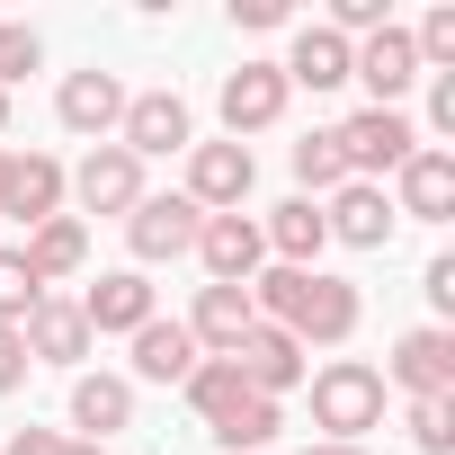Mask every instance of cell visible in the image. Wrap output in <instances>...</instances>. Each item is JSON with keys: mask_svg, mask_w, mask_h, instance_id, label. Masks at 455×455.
<instances>
[{"mask_svg": "<svg viewBox=\"0 0 455 455\" xmlns=\"http://www.w3.org/2000/svg\"><path fill=\"white\" fill-rule=\"evenodd\" d=\"M251 304H259V322H277L295 348H348L357 322H366L357 286L331 277V268H259V277H251Z\"/></svg>", "mask_w": 455, "mask_h": 455, "instance_id": "cell-1", "label": "cell"}, {"mask_svg": "<svg viewBox=\"0 0 455 455\" xmlns=\"http://www.w3.org/2000/svg\"><path fill=\"white\" fill-rule=\"evenodd\" d=\"M313 428H322L331 446H357L366 428H384V375H375L366 357H331V366L313 375Z\"/></svg>", "mask_w": 455, "mask_h": 455, "instance_id": "cell-2", "label": "cell"}, {"mask_svg": "<svg viewBox=\"0 0 455 455\" xmlns=\"http://www.w3.org/2000/svg\"><path fill=\"white\" fill-rule=\"evenodd\" d=\"M331 143H339V161H348V179H393L411 152H419V125L402 116V108H357L348 125H331Z\"/></svg>", "mask_w": 455, "mask_h": 455, "instance_id": "cell-3", "label": "cell"}, {"mask_svg": "<svg viewBox=\"0 0 455 455\" xmlns=\"http://www.w3.org/2000/svg\"><path fill=\"white\" fill-rule=\"evenodd\" d=\"M63 196H72L81 223H90V214H134L152 188H143V161H134L125 143H90V152L63 170Z\"/></svg>", "mask_w": 455, "mask_h": 455, "instance_id": "cell-4", "label": "cell"}, {"mask_svg": "<svg viewBox=\"0 0 455 455\" xmlns=\"http://www.w3.org/2000/svg\"><path fill=\"white\" fill-rule=\"evenodd\" d=\"M393 393H411V402H455V331L446 322H419V331H402L393 339V357L375 366Z\"/></svg>", "mask_w": 455, "mask_h": 455, "instance_id": "cell-5", "label": "cell"}, {"mask_svg": "<svg viewBox=\"0 0 455 455\" xmlns=\"http://www.w3.org/2000/svg\"><path fill=\"white\" fill-rule=\"evenodd\" d=\"M251 179H259V161H251V143H233V134H223V143H188V205L196 214H242L251 205Z\"/></svg>", "mask_w": 455, "mask_h": 455, "instance_id": "cell-6", "label": "cell"}, {"mask_svg": "<svg viewBox=\"0 0 455 455\" xmlns=\"http://www.w3.org/2000/svg\"><path fill=\"white\" fill-rule=\"evenodd\" d=\"M116 143H125L134 161H170V152H188V143H196V116H188V99H179V90H134V99H125V116H116Z\"/></svg>", "mask_w": 455, "mask_h": 455, "instance_id": "cell-7", "label": "cell"}, {"mask_svg": "<svg viewBox=\"0 0 455 455\" xmlns=\"http://www.w3.org/2000/svg\"><path fill=\"white\" fill-rule=\"evenodd\" d=\"M188 259H205V286H251V277L268 268L259 214H205V223H196V251H188Z\"/></svg>", "mask_w": 455, "mask_h": 455, "instance_id": "cell-8", "label": "cell"}, {"mask_svg": "<svg viewBox=\"0 0 455 455\" xmlns=\"http://www.w3.org/2000/svg\"><path fill=\"white\" fill-rule=\"evenodd\" d=\"M286 72L277 63H242V72H223V90H214V108H223V134L233 143H251V134H268L277 116H286Z\"/></svg>", "mask_w": 455, "mask_h": 455, "instance_id": "cell-9", "label": "cell"}, {"mask_svg": "<svg viewBox=\"0 0 455 455\" xmlns=\"http://www.w3.org/2000/svg\"><path fill=\"white\" fill-rule=\"evenodd\" d=\"M125 81L116 72H63V90H54V116H63V134H81V143H116V116H125Z\"/></svg>", "mask_w": 455, "mask_h": 455, "instance_id": "cell-10", "label": "cell"}, {"mask_svg": "<svg viewBox=\"0 0 455 455\" xmlns=\"http://www.w3.org/2000/svg\"><path fill=\"white\" fill-rule=\"evenodd\" d=\"M393 214L402 223H455V152L446 143H419L393 170Z\"/></svg>", "mask_w": 455, "mask_h": 455, "instance_id": "cell-11", "label": "cell"}, {"mask_svg": "<svg viewBox=\"0 0 455 455\" xmlns=\"http://www.w3.org/2000/svg\"><path fill=\"white\" fill-rule=\"evenodd\" d=\"M348 81H366V90H375L366 108H402V99L428 81V72H419V54H411V28H375V36H357Z\"/></svg>", "mask_w": 455, "mask_h": 455, "instance_id": "cell-12", "label": "cell"}, {"mask_svg": "<svg viewBox=\"0 0 455 455\" xmlns=\"http://www.w3.org/2000/svg\"><path fill=\"white\" fill-rule=\"evenodd\" d=\"M196 205L188 196H143L134 214H125V242H134V268H161V259H188L196 251Z\"/></svg>", "mask_w": 455, "mask_h": 455, "instance_id": "cell-13", "label": "cell"}, {"mask_svg": "<svg viewBox=\"0 0 455 455\" xmlns=\"http://www.w3.org/2000/svg\"><path fill=\"white\" fill-rule=\"evenodd\" d=\"M348 63H357V45H348L339 28H322V19H304L277 72H286V90H313V99H322V90H348Z\"/></svg>", "mask_w": 455, "mask_h": 455, "instance_id": "cell-14", "label": "cell"}, {"mask_svg": "<svg viewBox=\"0 0 455 455\" xmlns=\"http://www.w3.org/2000/svg\"><path fill=\"white\" fill-rule=\"evenodd\" d=\"M72 304H81L90 339H108V331H125V339H134V331H143V322L161 313V304H152V277H143V268H108V277H99L90 295H72Z\"/></svg>", "mask_w": 455, "mask_h": 455, "instance_id": "cell-15", "label": "cell"}, {"mask_svg": "<svg viewBox=\"0 0 455 455\" xmlns=\"http://www.w3.org/2000/svg\"><path fill=\"white\" fill-rule=\"evenodd\" d=\"M251 322H259L251 286H196V304H188V339H196V357H233V348L251 339Z\"/></svg>", "mask_w": 455, "mask_h": 455, "instance_id": "cell-16", "label": "cell"}, {"mask_svg": "<svg viewBox=\"0 0 455 455\" xmlns=\"http://www.w3.org/2000/svg\"><path fill=\"white\" fill-rule=\"evenodd\" d=\"M322 223H331V242H348V251H384L402 214H393V196L375 179H348L339 196H322Z\"/></svg>", "mask_w": 455, "mask_h": 455, "instance_id": "cell-17", "label": "cell"}, {"mask_svg": "<svg viewBox=\"0 0 455 455\" xmlns=\"http://www.w3.org/2000/svg\"><path fill=\"white\" fill-rule=\"evenodd\" d=\"M0 214L10 223H54L63 214V161L54 152H10V179H0Z\"/></svg>", "mask_w": 455, "mask_h": 455, "instance_id": "cell-18", "label": "cell"}, {"mask_svg": "<svg viewBox=\"0 0 455 455\" xmlns=\"http://www.w3.org/2000/svg\"><path fill=\"white\" fill-rule=\"evenodd\" d=\"M19 339H28V366H81V357L99 348L72 295H45V304H36V313L19 322Z\"/></svg>", "mask_w": 455, "mask_h": 455, "instance_id": "cell-19", "label": "cell"}, {"mask_svg": "<svg viewBox=\"0 0 455 455\" xmlns=\"http://www.w3.org/2000/svg\"><path fill=\"white\" fill-rule=\"evenodd\" d=\"M259 242H268V259H277V268H322L331 223H322V205H313V196H286V205H268V214H259Z\"/></svg>", "mask_w": 455, "mask_h": 455, "instance_id": "cell-20", "label": "cell"}, {"mask_svg": "<svg viewBox=\"0 0 455 455\" xmlns=\"http://www.w3.org/2000/svg\"><path fill=\"white\" fill-rule=\"evenodd\" d=\"M233 366H242V384H251V393H268V402H286V393L304 384V348H295L277 322H251V339L233 348Z\"/></svg>", "mask_w": 455, "mask_h": 455, "instance_id": "cell-21", "label": "cell"}, {"mask_svg": "<svg viewBox=\"0 0 455 455\" xmlns=\"http://www.w3.org/2000/svg\"><path fill=\"white\" fill-rule=\"evenodd\" d=\"M19 259H28V277L54 295L63 277H81V268H90V223H81V214H54V223H36V233L19 242Z\"/></svg>", "mask_w": 455, "mask_h": 455, "instance_id": "cell-22", "label": "cell"}, {"mask_svg": "<svg viewBox=\"0 0 455 455\" xmlns=\"http://www.w3.org/2000/svg\"><path fill=\"white\" fill-rule=\"evenodd\" d=\"M188 375H196L188 322H161V313H152V322L134 331V375H125V384H188Z\"/></svg>", "mask_w": 455, "mask_h": 455, "instance_id": "cell-23", "label": "cell"}, {"mask_svg": "<svg viewBox=\"0 0 455 455\" xmlns=\"http://www.w3.org/2000/svg\"><path fill=\"white\" fill-rule=\"evenodd\" d=\"M72 428L90 446H108L116 428H134V384L125 375H72Z\"/></svg>", "mask_w": 455, "mask_h": 455, "instance_id": "cell-24", "label": "cell"}, {"mask_svg": "<svg viewBox=\"0 0 455 455\" xmlns=\"http://www.w3.org/2000/svg\"><path fill=\"white\" fill-rule=\"evenodd\" d=\"M179 393H188V411H196L205 428H223V419H242L251 402H268V393H251V384H242V366H233V357H196V375H188Z\"/></svg>", "mask_w": 455, "mask_h": 455, "instance_id": "cell-25", "label": "cell"}, {"mask_svg": "<svg viewBox=\"0 0 455 455\" xmlns=\"http://www.w3.org/2000/svg\"><path fill=\"white\" fill-rule=\"evenodd\" d=\"M295 188H304V196H313V205H322V196H339V188H348V161H339V143H331V125H322V134H304V143H295Z\"/></svg>", "mask_w": 455, "mask_h": 455, "instance_id": "cell-26", "label": "cell"}, {"mask_svg": "<svg viewBox=\"0 0 455 455\" xmlns=\"http://www.w3.org/2000/svg\"><path fill=\"white\" fill-rule=\"evenodd\" d=\"M277 428H286V402H251L242 419L214 428V446H223V455H277Z\"/></svg>", "mask_w": 455, "mask_h": 455, "instance_id": "cell-27", "label": "cell"}, {"mask_svg": "<svg viewBox=\"0 0 455 455\" xmlns=\"http://www.w3.org/2000/svg\"><path fill=\"white\" fill-rule=\"evenodd\" d=\"M36 304H45V286L28 277V259H19V251H0V331H19Z\"/></svg>", "mask_w": 455, "mask_h": 455, "instance_id": "cell-28", "label": "cell"}, {"mask_svg": "<svg viewBox=\"0 0 455 455\" xmlns=\"http://www.w3.org/2000/svg\"><path fill=\"white\" fill-rule=\"evenodd\" d=\"M402 428H411V446H419V455H455V402H411V419H402Z\"/></svg>", "mask_w": 455, "mask_h": 455, "instance_id": "cell-29", "label": "cell"}, {"mask_svg": "<svg viewBox=\"0 0 455 455\" xmlns=\"http://www.w3.org/2000/svg\"><path fill=\"white\" fill-rule=\"evenodd\" d=\"M36 63H45V36L36 28H0V90H19Z\"/></svg>", "mask_w": 455, "mask_h": 455, "instance_id": "cell-30", "label": "cell"}, {"mask_svg": "<svg viewBox=\"0 0 455 455\" xmlns=\"http://www.w3.org/2000/svg\"><path fill=\"white\" fill-rule=\"evenodd\" d=\"M419 295H428V313H455V251H437L419 268Z\"/></svg>", "mask_w": 455, "mask_h": 455, "instance_id": "cell-31", "label": "cell"}, {"mask_svg": "<svg viewBox=\"0 0 455 455\" xmlns=\"http://www.w3.org/2000/svg\"><path fill=\"white\" fill-rule=\"evenodd\" d=\"M428 134H455V72H428Z\"/></svg>", "mask_w": 455, "mask_h": 455, "instance_id": "cell-32", "label": "cell"}, {"mask_svg": "<svg viewBox=\"0 0 455 455\" xmlns=\"http://www.w3.org/2000/svg\"><path fill=\"white\" fill-rule=\"evenodd\" d=\"M19 384H28V339L0 331V393H19Z\"/></svg>", "mask_w": 455, "mask_h": 455, "instance_id": "cell-33", "label": "cell"}, {"mask_svg": "<svg viewBox=\"0 0 455 455\" xmlns=\"http://www.w3.org/2000/svg\"><path fill=\"white\" fill-rule=\"evenodd\" d=\"M295 10H286V0H233V28H286Z\"/></svg>", "mask_w": 455, "mask_h": 455, "instance_id": "cell-34", "label": "cell"}, {"mask_svg": "<svg viewBox=\"0 0 455 455\" xmlns=\"http://www.w3.org/2000/svg\"><path fill=\"white\" fill-rule=\"evenodd\" d=\"M72 437L63 428H10V455H63Z\"/></svg>", "mask_w": 455, "mask_h": 455, "instance_id": "cell-35", "label": "cell"}, {"mask_svg": "<svg viewBox=\"0 0 455 455\" xmlns=\"http://www.w3.org/2000/svg\"><path fill=\"white\" fill-rule=\"evenodd\" d=\"M304 455H366V446H331V437H313V446H304Z\"/></svg>", "mask_w": 455, "mask_h": 455, "instance_id": "cell-36", "label": "cell"}, {"mask_svg": "<svg viewBox=\"0 0 455 455\" xmlns=\"http://www.w3.org/2000/svg\"><path fill=\"white\" fill-rule=\"evenodd\" d=\"M63 455H108V446H90V437H72V446H63Z\"/></svg>", "mask_w": 455, "mask_h": 455, "instance_id": "cell-37", "label": "cell"}, {"mask_svg": "<svg viewBox=\"0 0 455 455\" xmlns=\"http://www.w3.org/2000/svg\"><path fill=\"white\" fill-rule=\"evenodd\" d=\"M0 143H10V90H0Z\"/></svg>", "mask_w": 455, "mask_h": 455, "instance_id": "cell-38", "label": "cell"}, {"mask_svg": "<svg viewBox=\"0 0 455 455\" xmlns=\"http://www.w3.org/2000/svg\"><path fill=\"white\" fill-rule=\"evenodd\" d=\"M0 179H10V143H0Z\"/></svg>", "mask_w": 455, "mask_h": 455, "instance_id": "cell-39", "label": "cell"}, {"mask_svg": "<svg viewBox=\"0 0 455 455\" xmlns=\"http://www.w3.org/2000/svg\"><path fill=\"white\" fill-rule=\"evenodd\" d=\"M0 28H10V19H0Z\"/></svg>", "mask_w": 455, "mask_h": 455, "instance_id": "cell-40", "label": "cell"}]
</instances>
